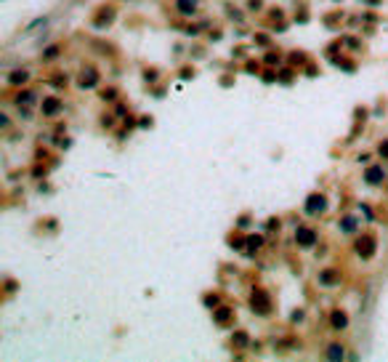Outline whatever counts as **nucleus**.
Segmentation results:
<instances>
[{"instance_id":"2","label":"nucleus","mask_w":388,"mask_h":362,"mask_svg":"<svg viewBox=\"0 0 388 362\" xmlns=\"http://www.w3.org/2000/svg\"><path fill=\"white\" fill-rule=\"evenodd\" d=\"M295 242L301 248H314L317 245V232H314L311 226H298L295 229Z\"/></svg>"},{"instance_id":"18","label":"nucleus","mask_w":388,"mask_h":362,"mask_svg":"<svg viewBox=\"0 0 388 362\" xmlns=\"http://www.w3.org/2000/svg\"><path fill=\"white\" fill-rule=\"evenodd\" d=\"M378 155L383 157V160H388V139H386V141H380V146H378Z\"/></svg>"},{"instance_id":"5","label":"nucleus","mask_w":388,"mask_h":362,"mask_svg":"<svg viewBox=\"0 0 388 362\" xmlns=\"http://www.w3.org/2000/svg\"><path fill=\"white\" fill-rule=\"evenodd\" d=\"M364 181H367L370 186H375V184H380V181H386V171H383V165H372V168H367V171H364Z\"/></svg>"},{"instance_id":"13","label":"nucleus","mask_w":388,"mask_h":362,"mask_svg":"<svg viewBox=\"0 0 388 362\" xmlns=\"http://www.w3.org/2000/svg\"><path fill=\"white\" fill-rule=\"evenodd\" d=\"M343 352H346L343 346H338V344H333V346H327V360H343V357H346Z\"/></svg>"},{"instance_id":"14","label":"nucleus","mask_w":388,"mask_h":362,"mask_svg":"<svg viewBox=\"0 0 388 362\" xmlns=\"http://www.w3.org/2000/svg\"><path fill=\"white\" fill-rule=\"evenodd\" d=\"M340 232H356V218L354 216H346L340 221Z\"/></svg>"},{"instance_id":"9","label":"nucleus","mask_w":388,"mask_h":362,"mask_svg":"<svg viewBox=\"0 0 388 362\" xmlns=\"http://www.w3.org/2000/svg\"><path fill=\"white\" fill-rule=\"evenodd\" d=\"M59 109H61V101L56 99V96H53V99H46V101H43V115H56Z\"/></svg>"},{"instance_id":"19","label":"nucleus","mask_w":388,"mask_h":362,"mask_svg":"<svg viewBox=\"0 0 388 362\" xmlns=\"http://www.w3.org/2000/svg\"><path fill=\"white\" fill-rule=\"evenodd\" d=\"M234 344H237V346H245V344H247V336H245V333H237V336H234Z\"/></svg>"},{"instance_id":"3","label":"nucleus","mask_w":388,"mask_h":362,"mask_svg":"<svg viewBox=\"0 0 388 362\" xmlns=\"http://www.w3.org/2000/svg\"><path fill=\"white\" fill-rule=\"evenodd\" d=\"M324 208H327L324 195H308V200H306V213L308 216H319V213H324Z\"/></svg>"},{"instance_id":"7","label":"nucleus","mask_w":388,"mask_h":362,"mask_svg":"<svg viewBox=\"0 0 388 362\" xmlns=\"http://www.w3.org/2000/svg\"><path fill=\"white\" fill-rule=\"evenodd\" d=\"M96 83H99L96 70H83V72H80V86H83V88H93Z\"/></svg>"},{"instance_id":"16","label":"nucleus","mask_w":388,"mask_h":362,"mask_svg":"<svg viewBox=\"0 0 388 362\" xmlns=\"http://www.w3.org/2000/svg\"><path fill=\"white\" fill-rule=\"evenodd\" d=\"M261 245H263V237L261 235H250V237H247V248H250V251H258Z\"/></svg>"},{"instance_id":"20","label":"nucleus","mask_w":388,"mask_h":362,"mask_svg":"<svg viewBox=\"0 0 388 362\" xmlns=\"http://www.w3.org/2000/svg\"><path fill=\"white\" fill-rule=\"evenodd\" d=\"M205 304H207V307H216L218 298H216V296H207V298H205Z\"/></svg>"},{"instance_id":"17","label":"nucleus","mask_w":388,"mask_h":362,"mask_svg":"<svg viewBox=\"0 0 388 362\" xmlns=\"http://www.w3.org/2000/svg\"><path fill=\"white\" fill-rule=\"evenodd\" d=\"M59 51H61L59 45H51V48H46V54H43V59H48V61H51V59H56V56H59Z\"/></svg>"},{"instance_id":"12","label":"nucleus","mask_w":388,"mask_h":362,"mask_svg":"<svg viewBox=\"0 0 388 362\" xmlns=\"http://www.w3.org/2000/svg\"><path fill=\"white\" fill-rule=\"evenodd\" d=\"M335 280H338V272H335V269H327V272L319 274V282H322V285H333Z\"/></svg>"},{"instance_id":"4","label":"nucleus","mask_w":388,"mask_h":362,"mask_svg":"<svg viewBox=\"0 0 388 362\" xmlns=\"http://www.w3.org/2000/svg\"><path fill=\"white\" fill-rule=\"evenodd\" d=\"M356 253L362 258H372L375 256V240L370 235H364V237H359L356 240Z\"/></svg>"},{"instance_id":"10","label":"nucleus","mask_w":388,"mask_h":362,"mask_svg":"<svg viewBox=\"0 0 388 362\" xmlns=\"http://www.w3.org/2000/svg\"><path fill=\"white\" fill-rule=\"evenodd\" d=\"M213 320H216L218 325H223V322H229V320H232V309H229V307H218L216 312H213Z\"/></svg>"},{"instance_id":"1","label":"nucleus","mask_w":388,"mask_h":362,"mask_svg":"<svg viewBox=\"0 0 388 362\" xmlns=\"http://www.w3.org/2000/svg\"><path fill=\"white\" fill-rule=\"evenodd\" d=\"M250 307H253V312H258V314H269L271 312V296H269L266 290H261V288H255V290L250 293Z\"/></svg>"},{"instance_id":"11","label":"nucleus","mask_w":388,"mask_h":362,"mask_svg":"<svg viewBox=\"0 0 388 362\" xmlns=\"http://www.w3.org/2000/svg\"><path fill=\"white\" fill-rule=\"evenodd\" d=\"M27 77H30V72H27V70H14V72L8 75V83L19 86V83H27Z\"/></svg>"},{"instance_id":"6","label":"nucleus","mask_w":388,"mask_h":362,"mask_svg":"<svg viewBox=\"0 0 388 362\" xmlns=\"http://www.w3.org/2000/svg\"><path fill=\"white\" fill-rule=\"evenodd\" d=\"M330 325H333V330H346V327H348V317H346V312L335 309V312L330 314Z\"/></svg>"},{"instance_id":"8","label":"nucleus","mask_w":388,"mask_h":362,"mask_svg":"<svg viewBox=\"0 0 388 362\" xmlns=\"http://www.w3.org/2000/svg\"><path fill=\"white\" fill-rule=\"evenodd\" d=\"M176 8H178V14L192 16L197 11V0H176Z\"/></svg>"},{"instance_id":"15","label":"nucleus","mask_w":388,"mask_h":362,"mask_svg":"<svg viewBox=\"0 0 388 362\" xmlns=\"http://www.w3.org/2000/svg\"><path fill=\"white\" fill-rule=\"evenodd\" d=\"M16 101H24V104H32V101H35V93H32V90H19V93H16Z\"/></svg>"}]
</instances>
